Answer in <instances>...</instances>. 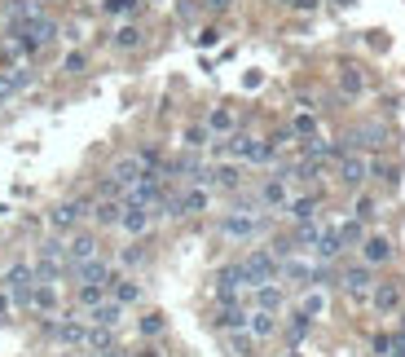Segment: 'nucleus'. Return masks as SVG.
I'll use <instances>...</instances> for the list:
<instances>
[{"mask_svg":"<svg viewBox=\"0 0 405 357\" xmlns=\"http://www.w3.org/2000/svg\"><path fill=\"white\" fill-rule=\"evenodd\" d=\"M260 234H269V216H265V208H256V203H247V208H234V212L220 216V238L251 243Z\"/></svg>","mask_w":405,"mask_h":357,"instance_id":"obj_1","label":"nucleus"},{"mask_svg":"<svg viewBox=\"0 0 405 357\" xmlns=\"http://www.w3.org/2000/svg\"><path fill=\"white\" fill-rule=\"evenodd\" d=\"M36 278L40 283H62V278H71V261H66V238H48L36 247Z\"/></svg>","mask_w":405,"mask_h":357,"instance_id":"obj_2","label":"nucleus"},{"mask_svg":"<svg viewBox=\"0 0 405 357\" xmlns=\"http://www.w3.org/2000/svg\"><path fill=\"white\" fill-rule=\"evenodd\" d=\"M242 273H247V287H265V283H277L282 261H277L269 247H251L242 256Z\"/></svg>","mask_w":405,"mask_h":357,"instance_id":"obj_3","label":"nucleus"},{"mask_svg":"<svg viewBox=\"0 0 405 357\" xmlns=\"http://www.w3.org/2000/svg\"><path fill=\"white\" fill-rule=\"evenodd\" d=\"M0 287L14 296V309H27L31 304V291H36V265L31 261H14L0 278Z\"/></svg>","mask_w":405,"mask_h":357,"instance_id":"obj_4","label":"nucleus"},{"mask_svg":"<svg viewBox=\"0 0 405 357\" xmlns=\"http://www.w3.org/2000/svg\"><path fill=\"white\" fill-rule=\"evenodd\" d=\"M88 208H93V198H62L53 212H48V229H53L58 238H71L75 229L84 225V216H88Z\"/></svg>","mask_w":405,"mask_h":357,"instance_id":"obj_5","label":"nucleus"},{"mask_svg":"<svg viewBox=\"0 0 405 357\" xmlns=\"http://www.w3.org/2000/svg\"><path fill=\"white\" fill-rule=\"evenodd\" d=\"M44 336H48V340H58L62 348H84V340H88V322H84V318H66V313H58V318H44Z\"/></svg>","mask_w":405,"mask_h":357,"instance_id":"obj_6","label":"nucleus"},{"mask_svg":"<svg viewBox=\"0 0 405 357\" xmlns=\"http://www.w3.org/2000/svg\"><path fill=\"white\" fill-rule=\"evenodd\" d=\"M256 203H260L265 212H282L287 203H291V181H287V172L265 176V181L256 186Z\"/></svg>","mask_w":405,"mask_h":357,"instance_id":"obj_7","label":"nucleus"},{"mask_svg":"<svg viewBox=\"0 0 405 357\" xmlns=\"http://www.w3.org/2000/svg\"><path fill=\"white\" fill-rule=\"evenodd\" d=\"M335 176H339V186L362 190V186H366V176H370V159L357 155V150H344V155L335 159Z\"/></svg>","mask_w":405,"mask_h":357,"instance_id":"obj_8","label":"nucleus"},{"mask_svg":"<svg viewBox=\"0 0 405 357\" xmlns=\"http://www.w3.org/2000/svg\"><path fill=\"white\" fill-rule=\"evenodd\" d=\"M339 287H344V296L348 300H370V291H374V273H370V265L362 261V265H348L344 273H339Z\"/></svg>","mask_w":405,"mask_h":357,"instance_id":"obj_9","label":"nucleus"},{"mask_svg":"<svg viewBox=\"0 0 405 357\" xmlns=\"http://www.w3.org/2000/svg\"><path fill=\"white\" fill-rule=\"evenodd\" d=\"M260 137H251V133H230L220 146V155L225 159H234V164H260Z\"/></svg>","mask_w":405,"mask_h":357,"instance_id":"obj_10","label":"nucleus"},{"mask_svg":"<svg viewBox=\"0 0 405 357\" xmlns=\"http://www.w3.org/2000/svg\"><path fill=\"white\" fill-rule=\"evenodd\" d=\"M313 269H317V261H304L299 251H295V256L282 261V273H277V283H282V287H295V291H309V287H313Z\"/></svg>","mask_w":405,"mask_h":357,"instance_id":"obj_11","label":"nucleus"},{"mask_svg":"<svg viewBox=\"0 0 405 357\" xmlns=\"http://www.w3.org/2000/svg\"><path fill=\"white\" fill-rule=\"evenodd\" d=\"M119 229H123L128 238H145L150 229H155V208H141V203H123Z\"/></svg>","mask_w":405,"mask_h":357,"instance_id":"obj_12","label":"nucleus"},{"mask_svg":"<svg viewBox=\"0 0 405 357\" xmlns=\"http://www.w3.org/2000/svg\"><path fill=\"white\" fill-rule=\"evenodd\" d=\"M202 186H207V190H220V194H238V190H242V168H238L234 159H230V164H216V168H207Z\"/></svg>","mask_w":405,"mask_h":357,"instance_id":"obj_13","label":"nucleus"},{"mask_svg":"<svg viewBox=\"0 0 405 357\" xmlns=\"http://www.w3.org/2000/svg\"><path fill=\"white\" fill-rule=\"evenodd\" d=\"M141 176H145V164H141L137 150H133V155H119V159H115V168H111V181H115L123 194H128V190L141 181Z\"/></svg>","mask_w":405,"mask_h":357,"instance_id":"obj_14","label":"nucleus"},{"mask_svg":"<svg viewBox=\"0 0 405 357\" xmlns=\"http://www.w3.org/2000/svg\"><path fill=\"white\" fill-rule=\"evenodd\" d=\"M31 62H22V66H9V71H0V106H9V101L22 93V89H27L31 84Z\"/></svg>","mask_w":405,"mask_h":357,"instance_id":"obj_15","label":"nucleus"},{"mask_svg":"<svg viewBox=\"0 0 405 357\" xmlns=\"http://www.w3.org/2000/svg\"><path fill=\"white\" fill-rule=\"evenodd\" d=\"M339 256H344L339 225H322V234H317V243H313V261H322V265H335Z\"/></svg>","mask_w":405,"mask_h":357,"instance_id":"obj_16","label":"nucleus"},{"mask_svg":"<svg viewBox=\"0 0 405 357\" xmlns=\"http://www.w3.org/2000/svg\"><path fill=\"white\" fill-rule=\"evenodd\" d=\"M212 208V190L207 186H185L176 194V216H202Z\"/></svg>","mask_w":405,"mask_h":357,"instance_id":"obj_17","label":"nucleus"},{"mask_svg":"<svg viewBox=\"0 0 405 357\" xmlns=\"http://www.w3.org/2000/svg\"><path fill=\"white\" fill-rule=\"evenodd\" d=\"M93 256H101L97 234H84V229H75V234L66 238V261H71V269H75V265H84V261H93Z\"/></svg>","mask_w":405,"mask_h":357,"instance_id":"obj_18","label":"nucleus"},{"mask_svg":"<svg viewBox=\"0 0 405 357\" xmlns=\"http://www.w3.org/2000/svg\"><path fill=\"white\" fill-rule=\"evenodd\" d=\"M27 309L40 313V318H58V309H62L58 283H40V278H36V291H31V304H27Z\"/></svg>","mask_w":405,"mask_h":357,"instance_id":"obj_19","label":"nucleus"},{"mask_svg":"<svg viewBox=\"0 0 405 357\" xmlns=\"http://www.w3.org/2000/svg\"><path fill=\"white\" fill-rule=\"evenodd\" d=\"M401 300H405V287L396 283V278H388V283H374L370 291V304L379 313H401Z\"/></svg>","mask_w":405,"mask_h":357,"instance_id":"obj_20","label":"nucleus"},{"mask_svg":"<svg viewBox=\"0 0 405 357\" xmlns=\"http://www.w3.org/2000/svg\"><path fill=\"white\" fill-rule=\"evenodd\" d=\"M71 278H75V283H101V287H111V283H115V265L101 261V256H93V261H84V265H75Z\"/></svg>","mask_w":405,"mask_h":357,"instance_id":"obj_21","label":"nucleus"},{"mask_svg":"<svg viewBox=\"0 0 405 357\" xmlns=\"http://www.w3.org/2000/svg\"><path fill=\"white\" fill-rule=\"evenodd\" d=\"M88 216H93V225L97 229H119V216H123V198H106V194H101V198H93V208H88Z\"/></svg>","mask_w":405,"mask_h":357,"instance_id":"obj_22","label":"nucleus"},{"mask_svg":"<svg viewBox=\"0 0 405 357\" xmlns=\"http://www.w3.org/2000/svg\"><path fill=\"white\" fill-rule=\"evenodd\" d=\"M282 304H287V287H282V283L251 287V309H269V313H277Z\"/></svg>","mask_w":405,"mask_h":357,"instance_id":"obj_23","label":"nucleus"},{"mask_svg":"<svg viewBox=\"0 0 405 357\" xmlns=\"http://www.w3.org/2000/svg\"><path fill=\"white\" fill-rule=\"evenodd\" d=\"M362 261L374 269V265H388L392 261V238L388 234H370L366 243H362Z\"/></svg>","mask_w":405,"mask_h":357,"instance_id":"obj_24","label":"nucleus"},{"mask_svg":"<svg viewBox=\"0 0 405 357\" xmlns=\"http://www.w3.org/2000/svg\"><path fill=\"white\" fill-rule=\"evenodd\" d=\"M247 331L256 340H273L277 331H282V322H277V313H269V309H251L247 313Z\"/></svg>","mask_w":405,"mask_h":357,"instance_id":"obj_25","label":"nucleus"},{"mask_svg":"<svg viewBox=\"0 0 405 357\" xmlns=\"http://www.w3.org/2000/svg\"><path fill=\"white\" fill-rule=\"evenodd\" d=\"M207 124V133L212 137H230V133H238V115H234V106H212V115L202 119Z\"/></svg>","mask_w":405,"mask_h":357,"instance_id":"obj_26","label":"nucleus"},{"mask_svg":"<svg viewBox=\"0 0 405 357\" xmlns=\"http://www.w3.org/2000/svg\"><path fill=\"white\" fill-rule=\"evenodd\" d=\"M141 296H145V287L137 283V278H123V273H115V283H111V300H119L123 309H128V304H141Z\"/></svg>","mask_w":405,"mask_h":357,"instance_id":"obj_27","label":"nucleus"},{"mask_svg":"<svg viewBox=\"0 0 405 357\" xmlns=\"http://www.w3.org/2000/svg\"><path fill=\"white\" fill-rule=\"evenodd\" d=\"M247 313H251L247 304H216V318L212 322H216V331H242L247 326Z\"/></svg>","mask_w":405,"mask_h":357,"instance_id":"obj_28","label":"nucleus"},{"mask_svg":"<svg viewBox=\"0 0 405 357\" xmlns=\"http://www.w3.org/2000/svg\"><path fill=\"white\" fill-rule=\"evenodd\" d=\"M111 44L119 49V54H133V49H141V44H145V31L137 27V22H119L115 36H111Z\"/></svg>","mask_w":405,"mask_h":357,"instance_id":"obj_29","label":"nucleus"},{"mask_svg":"<svg viewBox=\"0 0 405 357\" xmlns=\"http://www.w3.org/2000/svg\"><path fill=\"white\" fill-rule=\"evenodd\" d=\"M317 203H322V194H299V198L287 203L282 212H287L295 225H304V221H317Z\"/></svg>","mask_w":405,"mask_h":357,"instance_id":"obj_30","label":"nucleus"},{"mask_svg":"<svg viewBox=\"0 0 405 357\" xmlns=\"http://www.w3.org/2000/svg\"><path fill=\"white\" fill-rule=\"evenodd\" d=\"M119 318H123V304H119V300H101L97 309L84 313L88 326H119Z\"/></svg>","mask_w":405,"mask_h":357,"instance_id":"obj_31","label":"nucleus"},{"mask_svg":"<svg viewBox=\"0 0 405 357\" xmlns=\"http://www.w3.org/2000/svg\"><path fill=\"white\" fill-rule=\"evenodd\" d=\"M256 336L242 326V331H225V348H230V357H256Z\"/></svg>","mask_w":405,"mask_h":357,"instance_id":"obj_32","label":"nucleus"},{"mask_svg":"<svg viewBox=\"0 0 405 357\" xmlns=\"http://www.w3.org/2000/svg\"><path fill=\"white\" fill-rule=\"evenodd\" d=\"M101 300H111V287H101V283H75V304L88 313V309H97Z\"/></svg>","mask_w":405,"mask_h":357,"instance_id":"obj_33","label":"nucleus"},{"mask_svg":"<svg viewBox=\"0 0 405 357\" xmlns=\"http://www.w3.org/2000/svg\"><path fill=\"white\" fill-rule=\"evenodd\" d=\"M309 331H313V318H304L299 309L282 322V336H287V344H291V348H299L304 340H309Z\"/></svg>","mask_w":405,"mask_h":357,"instance_id":"obj_34","label":"nucleus"},{"mask_svg":"<svg viewBox=\"0 0 405 357\" xmlns=\"http://www.w3.org/2000/svg\"><path fill=\"white\" fill-rule=\"evenodd\" d=\"M339 93H344V97H362V93H366L362 66H339Z\"/></svg>","mask_w":405,"mask_h":357,"instance_id":"obj_35","label":"nucleus"},{"mask_svg":"<svg viewBox=\"0 0 405 357\" xmlns=\"http://www.w3.org/2000/svg\"><path fill=\"white\" fill-rule=\"evenodd\" d=\"M207 141H216L207 133V124H185V133H181V146L185 150H194V155H198V150H207Z\"/></svg>","mask_w":405,"mask_h":357,"instance_id":"obj_36","label":"nucleus"},{"mask_svg":"<svg viewBox=\"0 0 405 357\" xmlns=\"http://www.w3.org/2000/svg\"><path fill=\"white\" fill-rule=\"evenodd\" d=\"M106 348H115V326H88L84 353H106Z\"/></svg>","mask_w":405,"mask_h":357,"instance_id":"obj_37","label":"nucleus"},{"mask_svg":"<svg viewBox=\"0 0 405 357\" xmlns=\"http://www.w3.org/2000/svg\"><path fill=\"white\" fill-rule=\"evenodd\" d=\"M299 313H304V318H313V322L326 313V296H322V287H309V291L299 296Z\"/></svg>","mask_w":405,"mask_h":357,"instance_id":"obj_38","label":"nucleus"},{"mask_svg":"<svg viewBox=\"0 0 405 357\" xmlns=\"http://www.w3.org/2000/svg\"><path fill=\"white\" fill-rule=\"evenodd\" d=\"M291 133H295V137H317V115H313L309 106H299V115L291 119Z\"/></svg>","mask_w":405,"mask_h":357,"instance_id":"obj_39","label":"nucleus"},{"mask_svg":"<svg viewBox=\"0 0 405 357\" xmlns=\"http://www.w3.org/2000/svg\"><path fill=\"white\" fill-rule=\"evenodd\" d=\"M339 238H344V247H362L366 243V221H357V216L344 221L339 225Z\"/></svg>","mask_w":405,"mask_h":357,"instance_id":"obj_40","label":"nucleus"},{"mask_svg":"<svg viewBox=\"0 0 405 357\" xmlns=\"http://www.w3.org/2000/svg\"><path fill=\"white\" fill-rule=\"evenodd\" d=\"M141 9V0H101V14H111V18H133Z\"/></svg>","mask_w":405,"mask_h":357,"instance_id":"obj_41","label":"nucleus"},{"mask_svg":"<svg viewBox=\"0 0 405 357\" xmlns=\"http://www.w3.org/2000/svg\"><path fill=\"white\" fill-rule=\"evenodd\" d=\"M137 326H141V336H145V340H155V336H163V331H168V318L155 309V313H145Z\"/></svg>","mask_w":405,"mask_h":357,"instance_id":"obj_42","label":"nucleus"},{"mask_svg":"<svg viewBox=\"0 0 405 357\" xmlns=\"http://www.w3.org/2000/svg\"><path fill=\"white\" fill-rule=\"evenodd\" d=\"M352 216H357V221H370V216H374V198H370V194H362L357 203H352Z\"/></svg>","mask_w":405,"mask_h":357,"instance_id":"obj_43","label":"nucleus"},{"mask_svg":"<svg viewBox=\"0 0 405 357\" xmlns=\"http://www.w3.org/2000/svg\"><path fill=\"white\" fill-rule=\"evenodd\" d=\"M123 265H128V269H137V265H145V251L141 247H128V251H123V256H119Z\"/></svg>","mask_w":405,"mask_h":357,"instance_id":"obj_44","label":"nucleus"},{"mask_svg":"<svg viewBox=\"0 0 405 357\" xmlns=\"http://www.w3.org/2000/svg\"><path fill=\"white\" fill-rule=\"evenodd\" d=\"M9 313H14V296L0 287V322H9Z\"/></svg>","mask_w":405,"mask_h":357,"instance_id":"obj_45","label":"nucleus"},{"mask_svg":"<svg viewBox=\"0 0 405 357\" xmlns=\"http://www.w3.org/2000/svg\"><path fill=\"white\" fill-rule=\"evenodd\" d=\"M194 40H198V44H202V49H207V44H216V40H220V31H216V27H207V31H198V36H194Z\"/></svg>","mask_w":405,"mask_h":357,"instance_id":"obj_46","label":"nucleus"},{"mask_svg":"<svg viewBox=\"0 0 405 357\" xmlns=\"http://www.w3.org/2000/svg\"><path fill=\"white\" fill-rule=\"evenodd\" d=\"M62 66H66V71H84V54H66Z\"/></svg>","mask_w":405,"mask_h":357,"instance_id":"obj_47","label":"nucleus"},{"mask_svg":"<svg viewBox=\"0 0 405 357\" xmlns=\"http://www.w3.org/2000/svg\"><path fill=\"white\" fill-rule=\"evenodd\" d=\"M202 5H207L212 14H220V9H230V5H234V0H202Z\"/></svg>","mask_w":405,"mask_h":357,"instance_id":"obj_48","label":"nucleus"},{"mask_svg":"<svg viewBox=\"0 0 405 357\" xmlns=\"http://www.w3.org/2000/svg\"><path fill=\"white\" fill-rule=\"evenodd\" d=\"M137 357H163V353H159V348H150V344H145V348H141Z\"/></svg>","mask_w":405,"mask_h":357,"instance_id":"obj_49","label":"nucleus"},{"mask_svg":"<svg viewBox=\"0 0 405 357\" xmlns=\"http://www.w3.org/2000/svg\"><path fill=\"white\" fill-rule=\"evenodd\" d=\"M287 357H299V353H295V348H291V353H287Z\"/></svg>","mask_w":405,"mask_h":357,"instance_id":"obj_50","label":"nucleus"},{"mask_svg":"<svg viewBox=\"0 0 405 357\" xmlns=\"http://www.w3.org/2000/svg\"><path fill=\"white\" fill-rule=\"evenodd\" d=\"M388 357H405V353H388Z\"/></svg>","mask_w":405,"mask_h":357,"instance_id":"obj_51","label":"nucleus"},{"mask_svg":"<svg viewBox=\"0 0 405 357\" xmlns=\"http://www.w3.org/2000/svg\"><path fill=\"white\" fill-rule=\"evenodd\" d=\"M282 5H295V0H282Z\"/></svg>","mask_w":405,"mask_h":357,"instance_id":"obj_52","label":"nucleus"}]
</instances>
